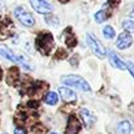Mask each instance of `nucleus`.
I'll use <instances>...</instances> for the list:
<instances>
[{"label":"nucleus","instance_id":"obj_4","mask_svg":"<svg viewBox=\"0 0 134 134\" xmlns=\"http://www.w3.org/2000/svg\"><path fill=\"white\" fill-rule=\"evenodd\" d=\"M86 41H87V44L91 47V49L94 51V53L98 56V57H105V48L100 44V42L92 35V34H87L86 35Z\"/></svg>","mask_w":134,"mask_h":134},{"label":"nucleus","instance_id":"obj_6","mask_svg":"<svg viewBox=\"0 0 134 134\" xmlns=\"http://www.w3.org/2000/svg\"><path fill=\"white\" fill-rule=\"evenodd\" d=\"M80 130H81V121L78 120V117L70 116L68 119V125H66L65 134H78Z\"/></svg>","mask_w":134,"mask_h":134},{"label":"nucleus","instance_id":"obj_9","mask_svg":"<svg viewBox=\"0 0 134 134\" xmlns=\"http://www.w3.org/2000/svg\"><path fill=\"white\" fill-rule=\"evenodd\" d=\"M59 94L63 98V100H65V102H74L77 99L76 92L73 90L68 89V87H60L59 89Z\"/></svg>","mask_w":134,"mask_h":134},{"label":"nucleus","instance_id":"obj_5","mask_svg":"<svg viewBox=\"0 0 134 134\" xmlns=\"http://www.w3.org/2000/svg\"><path fill=\"white\" fill-rule=\"evenodd\" d=\"M30 4L35 12L42 13V14H48L53 9V7L49 3H47L46 0H30Z\"/></svg>","mask_w":134,"mask_h":134},{"label":"nucleus","instance_id":"obj_10","mask_svg":"<svg viewBox=\"0 0 134 134\" xmlns=\"http://www.w3.org/2000/svg\"><path fill=\"white\" fill-rule=\"evenodd\" d=\"M81 117H82V121L85 122V125L87 126V128H90L92 124H94V117H92V115L90 113L87 109H85V108H82L81 109Z\"/></svg>","mask_w":134,"mask_h":134},{"label":"nucleus","instance_id":"obj_17","mask_svg":"<svg viewBox=\"0 0 134 134\" xmlns=\"http://www.w3.org/2000/svg\"><path fill=\"white\" fill-rule=\"evenodd\" d=\"M126 68L129 69V72L132 73V76L134 77V64L132 61H128V63H126Z\"/></svg>","mask_w":134,"mask_h":134},{"label":"nucleus","instance_id":"obj_11","mask_svg":"<svg viewBox=\"0 0 134 134\" xmlns=\"http://www.w3.org/2000/svg\"><path fill=\"white\" fill-rule=\"evenodd\" d=\"M117 132L120 134H129L132 132V125L129 121H121L119 125H117Z\"/></svg>","mask_w":134,"mask_h":134},{"label":"nucleus","instance_id":"obj_7","mask_svg":"<svg viewBox=\"0 0 134 134\" xmlns=\"http://www.w3.org/2000/svg\"><path fill=\"white\" fill-rule=\"evenodd\" d=\"M133 43V38H132V35L129 34V33H121L120 35H119V38H117V48L119 49H126V48H129L130 46Z\"/></svg>","mask_w":134,"mask_h":134},{"label":"nucleus","instance_id":"obj_15","mask_svg":"<svg viewBox=\"0 0 134 134\" xmlns=\"http://www.w3.org/2000/svg\"><path fill=\"white\" fill-rule=\"evenodd\" d=\"M105 20H107V14H105L104 10H99L98 13H95V21H96L98 24H102V22L105 21Z\"/></svg>","mask_w":134,"mask_h":134},{"label":"nucleus","instance_id":"obj_16","mask_svg":"<svg viewBox=\"0 0 134 134\" xmlns=\"http://www.w3.org/2000/svg\"><path fill=\"white\" fill-rule=\"evenodd\" d=\"M46 22H48L51 25H57L59 24V18L57 17H53L52 14H49V16H46Z\"/></svg>","mask_w":134,"mask_h":134},{"label":"nucleus","instance_id":"obj_14","mask_svg":"<svg viewBox=\"0 0 134 134\" xmlns=\"http://www.w3.org/2000/svg\"><path fill=\"white\" fill-rule=\"evenodd\" d=\"M103 34H104V37H105L107 39H112V38L115 37V29H113L112 26H105V27L103 29Z\"/></svg>","mask_w":134,"mask_h":134},{"label":"nucleus","instance_id":"obj_1","mask_svg":"<svg viewBox=\"0 0 134 134\" xmlns=\"http://www.w3.org/2000/svg\"><path fill=\"white\" fill-rule=\"evenodd\" d=\"M61 82L70 87H76L82 91H90V85L80 76H64L61 77Z\"/></svg>","mask_w":134,"mask_h":134},{"label":"nucleus","instance_id":"obj_12","mask_svg":"<svg viewBox=\"0 0 134 134\" xmlns=\"http://www.w3.org/2000/svg\"><path fill=\"white\" fill-rule=\"evenodd\" d=\"M57 100H59V96H57V94L56 92H47L44 96V102L47 104H49V105H55V104H57Z\"/></svg>","mask_w":134,"mask_h":134},{"label":"nucleus","instance_id":"obj_21","mask_svg":"<svg viewBox=\"0 0 134 134\" xmlns=\"http://www.w3.org/2000/svg\"><path fill=\"white\" fill-rule=\"evenodd\" d=\"M49 134H57V133H49Z\"/></svg>","mask_w":134,"mask_h":134},{"label":"nucleus","instance_id":"obj_13","mask_svg":"<svg viewBox=\"0 0 134 134\" xmlns=\"http://www.w3.org/2000/svg\"><path fill=\"white\" fill-rule=\"evenodd\" d=\"M122 27H124L125 33L133 34L134 33V21L133 20H125V21L122 22Z\"/></svg>","mask_w":134,"mask_h":134},{"label":"nucleus","instance_id":"obj_3","mask_svg":"<svg viewBox=\"0 0 134 134\" xmlns=\"http://www.w3.org/2000/svg\"><path fill=\"white\" fill-rule=\"evenodd\" d=\"M14 14H16V17H17V20L24 25V26H27V27H31V26H34V24H35V20H34V17L24 8V7H18V8H16L14 9Z\"/></svg>","mask_w":134,"mask_h":134},{"label":"nucleus","instance_id":"obj_18","mask_svg":"<svg viewBox=\"0 0 134 134\" xmlns=\"http://www.w3.org/2000/svg\"><path fill=\"white\" fill-rule=\"evenodd\" d=\"M14 134H26V130L24 128H16L14 129Z\"/></svg>","mask_w":134,"mask_h":134},{"label":"nucleus","instance_id":"obj_2","mask_svg":"<svg viewBox=\"0 0 134 134\" xmlns=\"http://www.w3.org/2000/svg\"><path fill=\"white\" fill-rule=\"evenodd\" d=\"M37 48L43 53V55H47L52 46H53V39H52V35L48 34V33H42L38 38H37Z\"/></svg>","mask_w":134,"mask_h":134},{"label":"nucleus","instance_id":"obj_20","mask_svg":"<svg viewBox=\"0 0 134 134\" xmlns=\"http://www.w3.org/2000/svg\"><path fill=\"white\" fill-rule=\"evenodd\" d=\"M61 1H64V3H65V1H68V0H61Z\"/></svg>","mask_w":134,"mask_h":134},{"label":"nucleus","instance_id":"obj_19","mask_svg":"<svg viewBox=\"0 0 134 134\" xmlns=\"http://www.w3.org/2000/svg\"><path fill=\"white\" fill-rule=\"evenodd\" d=\"M132 17H134V5H133V10H132Z\"/></svg>","mask_w":134,"mask_h":134},{"label":"nucleus","instance_id":"obj_8","mask_svg":"<svg viewBox=\"0 0 134 134\" xmlns=\"http://www.w3.org/2000/svg\"><path fill=\"white\" fill-rule=\"evenodd\" d=\"M108 59H109V63L112 66L117 68V69H121V70H125L126 69V64L115 53V52H109L108 53Z\"/></svg>","mask_w":134,"mask_h":134}]
</instances>
